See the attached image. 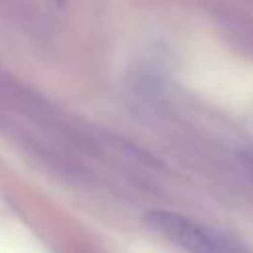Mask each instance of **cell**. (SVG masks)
<instances>
[{"label": "cell", "instance_id": "6da1fadb", "mask_svg": "<svg viewBox=\"0 0 253 253\" xmlns=\"http://www.w3.org/2000/svg\"><path fill=\"white\" fill-rule=\"evenodd\" d=\"M148 225L166 241L188 253H253L229 233L176 211H150Z\"/></svg>", "mask_w": 253, "mask_h": 253}, {"label": "cell", "instance_id": "7a4b0ae2", "mask_svg": "<svg viewBox=\"0 0 253 253\" xmlns=\"http://www.w3.org/2000/svg\"><path fill=\"white\" fill-rule=\"evenodd\" d=\"M245 164H247V170H249V174L253 176V156H249V158L245 160Z\"/></svg>", "mask_w": 253, "mask_h": 253}]
</instances>
